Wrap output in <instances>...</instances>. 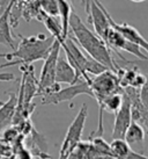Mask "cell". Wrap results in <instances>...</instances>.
I'll use <instances>...</instances> for the list:
<instances>
[{
	"mask_svg": "<svg viewBox=\"0 0 148 159\" xmlns=\"http://www.w3.org/2000/svg\"><path fill=\"white\" fill-rule=\"evenodd\" d=\"M124 139L127 142V144L137 152L144 153L145 148V130L138 122L132 121L130 127L127 128Z\"/></svg>",
	"mask_w": 148,
	"mask_h": 159,
	"instance_id": "cell-12",
	"label": "cell"
},
{
	"mask_svg": "<svg viewBox=\"0 0 148 159\" xmlns=\"http://www.w3.org/2000/svg\"><path fill=\"white\" fill-rule=\"evenodd\" d=\"M132 2H142V1H146V0H130Z\"/></svg>",
	"mask_w": 148,
	"mask_h": 159,
	"instance_id": "cell-20",
	"label": "cell"
},
{
	"mask_svg": "<svg viewBox=\"0 0 148 159\" xmlns=\"http://www.w3.org/2000/svg\"><path fill=\"white\" fill-rule=\"evenodd\" d=\"M21 40L13 52L0 53V57H6L8 61L18 58V61L8 62L6 64H1L0 69L11 65H19V64H33L37 61H44L49 55L54 42V37L52 35L48 36L43 34H38L37 36H20Z\"/></svg>",
	"mask_w": 148,
	"mask_h": 159,
	"instance_id": "cell-2",
	"label": "cell"
},
{
	"mask_svg": "<svg viewBox=\"0 0 148 159\" xmlns=\"http://www.w3.org/2000/svg\"><path fill=\"white\" fill-rule=\"evenodd\" d=\"M105 14H107V18L109 20L110 26L112 27L113 29H116L117 31H119L125 39H127L128 41H131L132 43L139 45L140 48L145 50L148 53V41L145 39L144 36L140 34L139 31L135 29L133 26H130L128 23L123 22V23H117L109 14V12L105 8Z\"/></svg>",
	"mask_w": 148,
	"mask_h": 159,
	"instance_id": "cell-10",
	"label": "cell"
},
{
	"mask_svg": "<svg viewBox=\"0 0 148 159\" xmlns=\"http://www.w3.org/2000/svg\"><path fill=\"white\" fill-rule=\"evenodd\" d=\"M9 99L4 103H0V133L12 125L13 116L16 109V103H18V95L14 93H9Z\"/></svg>",
	"mask_w": 148,
	"mask_h": 159,
	"instance_id": "cell-14",
	"label": "cell"
},
{
	"mask_svg": "<svg viewBox=\"0 0 148 159\" xmlns=\"http://www.w3.org/2000/svg\"><path fill=\"white\" fill-rule=\"evenodd\" d=\"M113 158H148L144 153L134 151L124 138H115L110 144Z\"/></svg>",
	"mask_w": 148,
	"mask_h": 159,
	"instance_id": "cell-15",
	"label": "cell"
},
{
	"mask_svg": "<svg viewBox=\"0 0 148 159\" xmlns=\"http://www.w3.org/2000/svg\"><path fill=\"white\" fill-rule=\"evenodd\" d=\"M104 42L111 49L112 52L117 53L118 57L123 59V61H125V62H127V61L119 53V50L133 55L137 58H139L140 61H148V53H144L142 52V49L140 48L139 45L134 44V43H132L127 39H125L119 31L113 29L112 27H110L108 33H107Z\"/></svg>",
	"mask_w": 148,
	"mask_h": 159,
	"instance_id": "cell-8",
	"label": "cell"
},
{
	"mask_svg": "<svg viewBox=\"0 0 148 159\" xmlns=\"http://www.w3.org/2000/svg\"><path fill=\"white\" fill-rule=\"evenodd\" d=\"M54 79H56V83H58V84H74V83L79 81L78 78H76L75 70L68 63L66 57L59 56L57 59Z\"/></svg>",
	"mask_w": 148,
	"mask_h": 159,
	"instance_id": "cell-13",
	"label": "cell"
},
{
	"mask_svg": "<svg viewBox=\"0 0 148 159\" xmlns=\"http://www.w3.org/2000/svg\"><path fill=\"white\" fill-rule=\"evenodd\" d=\"M115 116V124L112 129V139L115 138H124L127 128L132 122V101L130 97L123 89V102L120 108L118 109Z\"/></svg>",
	"mask_w": 148,
	"mask_h": 159,
	"instance_id": "cell-9",
	"label": "cell"
},
{
	"mask_svg": "<svg viewBox=\"0 0 148 159\" xmlns=\"http://www.w3.org/2000/svg\"><path fill=\"white\" fill-rule=\"evenodd\" d=\"M89 85L93 92V98L97 101L98 105L109 94L123 91L117 73L111 70H104L103 72L96 75L95 78L90 79Z\"/></svg>",
	"mask_w": 148,
	"mask_h": 159,
	"instance_id": "cell-6",
	"label": "cell"
},
{
	"mask_svg": "<svg viewBox=\"0 0 148 159\" xmlns=\"http://www.w3.org/2000/svg\"><path fill=\"white\" fill-rule=\"evenodd\" d=\"M88 117V106L87 103H83L76 116L72 121L71 125L67 129V133L65 135L64 142L61 144L59 156L60 158H68L71 152L74 150V148L78 145L79 142H81L85 129V124Z\"/></svg>",
	"mask_w": 148,
	"mask_h": 159,
	"instance_id": "cell-5",
	"label": "cell"
},
{
	"mask_svg": "<svg viewBox=\"0 0 148 159\" xmlns=\"http://www.w3.org/2000/svg\"><path fill=\"white\" fill-rule=\"evenodd\" d=\"M81 94H88L93 98L90 85L85 79H80L74 84H70V86L66 89H59L56 92L42 94V105H58L65 101H72L74 98Z\"/></svg>",
	"mask_w": 148,
	"mask_h": 159,
	"instance_id": "cell-7",
	"label": "cell"
},
{
	"mask_svg": "<svg viewBox=\"0 0 148 159\" xmlns=\"http://www.w3.org/2000/svg\"><path fill=\"white\" fill-rule=\"evenodd\" d=\"M93 145L95 148V150L98 153L100 158H113L112 151L110 148V144L102 138V136H95L92 141Z\"/></svg>",
	"mask_w": 148,
	"mask_h": 159,
	"instance_id": "cell-17",
	"label": "cell"
},
{
	"mask_svg": "<svg viewBox=\"0 0 148 159\" xmlns=\"http://www.w3.org/2000/svg\"><path fill=\"white\" fill-rule=\"evenodd\" d=\"M60 43L61 49L65 51L66 59L68 61L71 65L73 66L76 73L78 80L85 79L88 83H90V75H98L104 70H108L104 65H102L97 61L93 59L89 56H86L81 51V49L79 48V44L73 40L70 39V36H67L65 39H57Z\"/></svg>",
	"mask_w": 148,
	"mask_h": 159,
	"instance_id": "cell-3",
	"label": "cell"
},
{
	"mask_svg": "<svg viewBox=\"0 0 148 159\" xmlns=\"http://www.w3.org/2000/svg\"><path fill=\"white\" fill-rule=\"evenodd\" d=\"M0 158H1V157H0Z\"/></svg>",
	"mask_w": 148,
	"mask_h": 159,
	"instance_id": "cell-21",
	"label": "cell"
},
{
	"mask_svg": "<svg viewBox=\"0 0 148 159\" xmlns=\"http://www.w3.org/2000/svg\"><path fill=\"white\" fill-rule=\"evenodd\" d=\"M14 0H12L7 7L2 11L0 14V44L5 45L7 48L15 49V40L12 35V29H11V14H12V8H13Z\"/></svg>",
	"mask_w": 148,
	"mask_h": 159,
	"instance_id": "cell-11",
	"label": "cell"
},
{
	"mask_svg": "<svg viewBox=\"0 0 148 159\" xmlns=\"http://www.w3.org/2000/svg\"><path fill=\"white\" fill-rule=\"evenodd\" d=\"M139 94H140V100H141V102L144 103L145 106L148 107V75H146L144 85L140 87Z\"/></svg>",
	"mask_w": 148,
	"mask_h": 159,
	"instance_id": "cell-19",
	"label": "cell"
},
{
	"mask_svg": "<svg viewBox=\"0 0 148 159\" xmlns=\"http://www.w3.org/2000/svg\"><path fill=\"white\" fill-rule=\"evenodd\" d=\"M60 49V43L56 39L52 44V48L50 50V52L46 56V58L44 59V65L42 67V70H41V77H39L38 80L37 95H42L44 93L56 92V91L60 89V86H59L60 84L56 83V79H54L57 59L59 57Z\"/></svg>",
	"mask_w": 148,
	"mask_h": 159,
	"instance_id": "cell-4",
	"label": "cell"
},
{
	"mask_svg": "<svg viewBox=\"0 0 148 159\" xmlns=\"http://www.w3.org/2000/svg\"><path fill=\"white\" fill-rule=\"evenodd\" d=\"M68 28L74 36L73 40L86 51L89 57L104 65L108 70H111L113 72L118 70L119 66L115 62V58L111 53V49L107 45L102 37L92 31L83 23L81 18L75 13L74 9L71 13Z\"/></svg>",
	"mask_w": 148,
	"mask_h": 159,
	"instance_id": "cell-1",
	"label": "cell"
},
{
	"mask_svg": "<svg viewBox=\"0 0 148 159\" xmlns=\"http://www.w3.org/2000/svg\"><path fill=\"white\" fill-rule=\"evenodd\" d=\"M39 8L42 12L51 16H59L57 0H38Z\"/></svg>",
	"mask_w": 148,
	"mask_h": 159,
	"instance_id": "cell-18",
	"label": "cell"
},
{
	"mask_svg": "<svg viewBox=\"0 0 148 159\" xmlns=\"http://www.w3.org/2000/svg\"><path fill=\"white\" fill-rule=\"evenodd\" d=\"M58 4V11H59V16L61 18V35L63 39H65L68 36V22H70L71 13L73 11L72 4L70 0H57Z\"/></svg>",
	"mask_w": 148,
	"mask_h": 159,
	"instance_id": "cell-16",
	"label": "cell"
}]
</instances>
